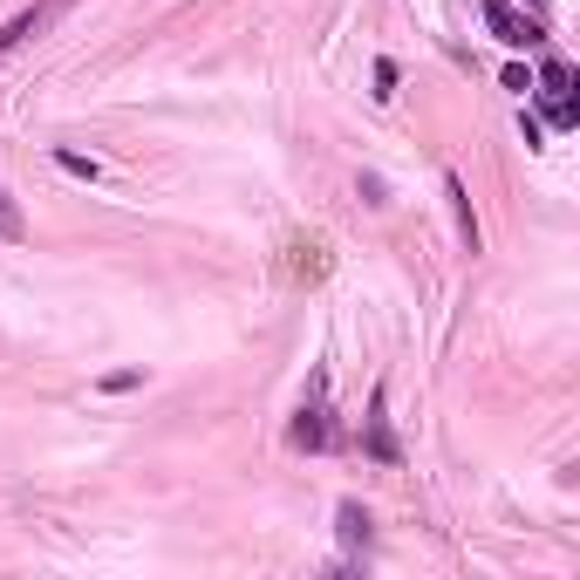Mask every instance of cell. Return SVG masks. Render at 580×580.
Returning a JSON list of instances; mask_svg holds the SVG:
<instances>
[{
  "instance_id": "cell-1",
  "label": "cell",
  "mask_w": 580,
  "mask_h": 580,
  "mask_svg": "<svg viewBox=\"0 0 580 580\" xmlns=\"http://www.w3.org/2000/svg\"><path fill=\"white\" fill-rule=\"evenodd\" d=\"M485 21H492V35H499L505 48H540V41H546L540 14H526L519 0H492V7H485Z\"/></svg>"
},
{
  "instance_id": "cell-2",
  "label": "cell",
  "mask_w": 580,
  "mask_h": 580,
  "mask_svg": "<svg viewBox=\"0 0 580 580\" xmlns=\"http://www.w3.org/2000/svg\"><path fill=\"white\" fill-rule=\"evenodd\" d=\"M69 7H76V0H35L28 14H14V21L0 28V55H14V48H28L35 35H48V28H55V21H62Z\"/></svg>"
},
{
  "instance_id": "cell-3",
  "label": "cell",
  "mask_w": 580,
  "mask_h": 580,
  "mask_svg": "<svg viewBox=\"0 0 580 580\" xmlns=\"http://www.w3.org/2000/svg\"><path fill=\"white\" fill-rule=\"evenodd\" d=\"M321 389H328V376H314V403H301V417L287 430L301 451H328V437H335V430H328V410H321Z\"/></svg>"
},
{
  "instance_id": "cell-4",
  "label": "cell",
  "mask_w": 580,
  "mask_h": 580,
  "mask_svg": "<svg viewBox=\"0 0 580 580\" xmlns=\"http://www.w3.org/2000/svg\"><path fill=\"white\" fill-rule=\"evenodd\" d=\"M362 437H369V458H383V464H403V451H396V437H389V410H383V389L369 396V417H362Z\"/></svg>"
},
{
  "instance_id": "cell-5",
  "label": "cell",
  "mask_w": 580,
  "mask_h": 580,
  "mask_svg": "<svg viewBox=\"0 0 580 580\" xmlns=\"http://www.w3.org/2000/svg\"><path fill=\"white\" fill-rule=\"evenodd\" d=\"M444 198H451V219H458L464 253H478V219H471V192H464V178H458V171H444Z\"/></svg>"
},
{
  "instance_id": "cell-6",
  "label": "cell",
  "mask_w": 580,
  "mask_h": 580,
  "mask_svg": "<svg viewBox=\"0 0 580 580\" xmlns=\"http://www.w3.org/2000/svg\"><path fill=\"white\" fill-rule=\"evenodd\" d=\"M335 526H342V540H348V546H369V512H362L355 499L335 505Z\"/></svg>"
},
{
  "instance_id": "cell-7",
  "label": "cell",
  "mask_w": 580,
  "mask_h": 580,
  "mask_svg": "<svg viewBox=\"0 0 580 580\" xmlns=\"http://www.w3.org/2000/svg\"><path fill=\"white\" fill-rule=\"evenodd\" d=\"M0 239H7V246H21V239H28V219H21V205L7 198V185H0Z\"/></svg>"
},
{
  "instance_id": "cell-8",
  "label": "cell",
  "mask_w": 580,
  "mask_h": 580,
  "mask_svg": "<svg viewBox=\"0 0 580 580\" xmlns=\"http://www.w3.org/2000/svg\"><path fill=\"white\" fill-rule=\"evenodd\" d=\"M55 164H62V171H69V178H96V171H103V164H96V157L69 151V144H62V151H55Z\"/></svg>"
},
{
  "instance_id": "cell-9",
  "label": "cell",
  "mask_w": 580,
  "mask_h": 580,
  "mask_svg": "<svg viewBox=\"0 0 580 580\" xmlns=\"http://www.w3.org/2000/svg\"><path fill=\"white\" fill-rule=\"evenodd\" d=\"M137 383H144V369H110V376H103L110 396H123V389H137Z\"/></svg>"
},
{
  "instance_id": "cell-10",
  "label": "cell",
  "mask_w": 580,
  "mask_h": 580,
  "mask_svg": "<svg viewBox=\"0 0 580 580\" xmlns=\"http://www.w3.org/2000/svg\"><path fill=\"white\" fill-rule=\"evenodd\" d=\"M389 96H396V62L383 55V62H376V103H389Z\"/></svg>"
}]
</instances>
